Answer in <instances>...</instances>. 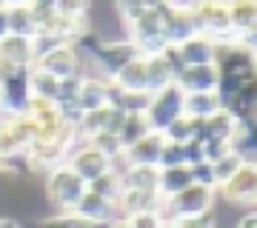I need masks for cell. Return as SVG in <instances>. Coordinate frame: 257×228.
Masks as SVG:
<instances>
[{
  "mask_svg": "<svg viewBox=\"0 0 257 228\" xmlns=\"http://www.w3.org/2000/svg\"><path fill=\"white\" fill-rule=\"evenodd\" d=\"M186 6L197 23V32L209 37L217 49L240 46V32L231 29L229 20V0H186Z\"/></svg>",
  "mask_w": 257,
  "mask_h": 228,
  "instance_id": "6da1fadb",
  "label": "cell"
},
{
  "mask_svg": "<svg viewBox=\"0 0 257 228\" xmlns=\"http://www.w3.org/2000/svg\"><path fill=\"white\" fill-rule=\"evenodd\" d=\"M214 200H217V191L214 188H206V185H197L192 182L189 188L172 194L163 200V219H192V217H206L214 211Z\"/></svg>",
  "mask_w": 257,
  "mask_h": 228,
  "instance_id": "7a4b0ae2",
  "label": "cell"
},
{
  "mask_svg": "<svg viewBox=\"0 0 257 228\" xmlns=\"http://www.w3.org/2000/svg\"><path fill=\"white\" fill-rule=\"evenodd\" d=\"M126 26V40L135 43L140 55H160L163 49H169V40L163 35V23H160V15L155 9H143L138 12L135 18L123 20Z\"/></svg>",
  "mask_w": 257,
  "mask_h": 228,
  "instance_id": "3957f363",
  "label": "cell"
},
{
  "mask_svg": "<svg viewBox=\"0 0 257 228\" xmlns=\"http://www.w3.org/2000/svg\"><path fill=\"white\" fill-rule=\"evenodd\" d=\"M43 177H46V185H43V188H46V200L52 202L57 211H74L77 200H80L83 191H86V180L77 177L66 163L52 168V171L43 174Z\"/></svg>",
  "mask_w": 257,
  "mask_h": 228,
  "instance_id": "277c9868",
  "label": "cell"
},
{
  "mask_svg": "<svg viewBox=\"0 0 257 228\" xmlns=\"http://www.w3.org/2000/svg\"><path fill=\"white\" fill-rule=\"evenodd\" d=\"M135 57H140V52L135 49V43H128L126 37H123V40L103 37L100 46L94 49V55L89 57V60H83V63H92V69H97L94 74H100V77L111 80V77H114L128 60H135Z\"/></svg>",
  "mask_w": 257,
  "mask_h": 228,
  "instance_id": "5b68a950",
  "label": "cell"
},
{
  "mask_svg": "<svg viewBox=\"0 0 257 228\" xmlns=\"http://www.w3.org/2000/svg\"><path fill=\"white\" fill-rule=\"evenodd\" d=\"M69 143L60 140H49V137H37L23 148V160H26V171L29 174H49L52 168L66 163L69 157Z\"/></svg>",
  "mask_w": 257,
  "mask_h": 228,
  "instance_id": "8992f818",
  "label": "cell"
},
{
  "mask_svg": "<svg viewBox=\"0 0 257 228\" xmlns=\"http://www.w3.org/2000/svg\"><path fill=\"white\" fill-rule=\"evenodd\" d=\"M183 97H186V91L180 89V86H175V83L152 94L149 109H146L152 131H160V134H163V128L169 126L172 120H177L183 114Z\"/></svg>",
  "mask_w": 257,
  "mask_h": 228,
  "instance_id": "52a82bcc",
  "label": "cell"
},
{
  "mask_svg": "<svg viewBox=\"0 0 257 228\" xmlns=\"http://www.w3.org/2000/svg\"><path fill=\"white\" fill-rule=\"evenodd\" d=\"M66 165H69V168H72L77 177H83L86 182H92L94 177H100L103 171H109V168H111V160L103 154V151H97L92 143H86V140H77V143L69 148Z\"/></svg>",
  "mask_w": 257,
  "mask_h": 228,
  "instance_id": "ba28073f",
  "label": "cell"
},
{
  "mask_svg": "<svg viewBox=\"0 0 257 228\" xmlns=\"http://www.w3.org/2000/svg\"><path fill=\"white\" fill-rule=\"evenodd\" d=\"M217 194H220L226 202H231V205H243V208L254 205V197H257V171H254V165H248V163L240 165V171L223 182L220 188H217Z\"/></svg>",
  "mask_w": 257,
  "mask_h": 228,
  "instance_id": "9c48e42d",
  "label": "cell"
},
{
  "mask_svg": "<svg viewBox=\"0 0 257 228\" xmlns=\"http://www.w3.org/2000/svg\"><path fill=\"white\" fill-rule=\"evenodd\" d=\"M32 63H35L32 37L12 35V32L0 37V66L3 69H29Z\"/></svg>",
  "mask_w": 257,
  "mask_h": 228,
  "instance_id": "30bf717a",
  "label": "cell"
},
{
  "mask_svg": "<svg viewBox=\"0 0 257 228\" xmlns=\"http://www.w3.org/2000/svg\"><path fill=\"white\" fill-rule=\"evenodd\" d=\"M175 86L186 94H197V91H217V66L203 63V66H183L175 74Z\"/></svg>",
  "mask_w": 257,
  "mask_h": 228,
  "instance_id": "8fae6325",
  "label": "cell"
},
{
  "mask_svg": "<svg viewBox=\"0 0 257 228\" xmlns=\"http://www.w3.org/2000/svg\"><path fill=\"white\" fill-rule=\"evenodd\" d=\"M32 66H37V69H43V72L55 74V77H69V74L74 72H83V60L80 55H77V49H74L72 43L69 46H60V49H55V52H49V55L37 57Z\"/></svg>",
  "mask_w": 257,
  "mask_h": 228,
  "instance_id": "7c38bea8",
  "label": "cell"
},
{
  "mask_svg": "<svg viewBox=\"0 0 257 228\" xmlns=\"http://www.w3.org/2000/svg\"><path fill=\"white\" fill-rule=\"evenodd\" d=\"M74 103H77L83 111H92V109H103V106H109V80H106V77H100V74L83 72V80H80V86H77Z\"/></svg>",
  "mask_w": 257,
  "mask_h": 228,
  "instance_id": "4fadbf2b",
  "label": "cell"
},
{
  "mask_svg": "<svg viewBox=\"0 0 257 228\" xmlns=\"http://www.w3.org/2000/svg\"><path fill=\"white\" fill-rule=\"evenodd\" d=\"M163 134L149 131L146 137L135 140L132 146L123 148V163L126 165H157L160 163V148H163Z\"/></svg>",
  "mask_w": 257,
  "mask_h": 228,
  "instance_id": "5bb4252c",
  "label": "cell"
},
{
  "mask_svg": "<svg viewBox=\"0 0 257 228\" xmlns=\"http://www.w3.org/2000/svg\"><path fill=\"white\" fill-rule=\"evenodd\" d=\"M163 208V197L155 188H123L117 197V214L120 217H132L140 211H160Z\"/></svg>",
  "mask_w": 257,
  "mask_h": 228,
  "instance_id": "9a60e30c",
  "label": "cell"
},
{
  "mask_svg": "<svg viewBox=\"0 0 257 228\" xmlns=\"http://www.w3.org/2000/svg\"><path fill=\"white\" fill-rule=\"evenodd\" d=\"M74 214L83 219H89V222H94V225H106V222H111L114 217H120L117 214V205L111 200H106V197H100V194L94 191H83V197L77 200V205H74Z\"/></svg>",
  "mask_w": 257,
  "mask_h": 228,
  "instance_id": "2e32d148",
  "label": "cell"
},
{
  "mask_svg": "<svg viewBox=\"0 0 257 228\" xmlns=\"http://www.w3.org/2000/svg\"><path fill=\"white\" fill-rule=\"evenodd\" d=\"M177 52H180V60L186 66H203V63H214L217 60V46L211 43L206 35H194L189 40L177 46Z\"/></svg>",
  "mask_w": 257,
  "mask_h": 228,
  "instance_id": "e0dca14e",
  "label": "cell"
},
{
  "mask_svg": "<svg viewBox=\"0 0 257 228\" xmlns=\"http://www.w3.org/2000/svg\"><path fill=\"white\" fill-rule=\"evenodd\" d=\"M194 182L192 168L189 165H166V168H157V194L160 197H172V194L183 191Z\"/></svg>",
  "mask_w": 257,
  "mask_h": 228,
  "instance_id": "ac0fdd59",
  "label": "cell"
},
{
  "mask_svg": "<svg viewBox=\"0 0 257 228\" xmlns=\"http://www.w3.org/2000/svg\"><path fill=\"white\" fill-rule=\"evenodd\" d=\"M109 83L117 86L120 91H146V57L140 55L135 60H128Z\"/></svg>",
  "mask_w": 257,
  "mask_h": 228,
  "instance_id": "d6986e66",
  "label": "cell"
},
{
  "mask_svg": "<svg viewBox=\"0 0 257 228\" xmlns=\"http://www.w3.org/2000/svg\"><path fill=\"white\" fill-rule=\"evenodd\" d=\"M143 57H146V91L149 94H155V91L175 83V72H172L169 60L163 57V52L160 55H143Z\"/></svg>",
  "mask_w": 257,
  "mask_h": 228,
  "instance_id": "ffe728a7",
  "label": "cell"
},
{
  "mask_svg": "<svg viewBox=\"0 0 257 228\" xmlns=\"http://www.w3.org/2000/svg\"><path fill=\"white\" fill-rule=\"evenodd\" d=\"M217 109H223V100L217 91H197V94L183 97V114H189V117H211Z\"/></svg>",
  "mask_w": 257,
  "mask_h": 228,
  "instance_id": "44dd1931",
  "label": "cell"
},
{
  "mask_svg": "<svg viewBox=\"0 0 257 228\" xmlns=\"http://www.w3.org/2000/svg\"><path fill=\"white\" fill-rule=\"evenodd\" d=\"M123 188H155L157 191V165H117Z\"/></svg>",
  "mask_w": 257,
  "mask_h": 228,
  "instance_id": "7402d4cb",
  "label": "cell"
},
{
  "mask_svg": "<svg viewBox=\"0 0 257 228\" xmlns=\"http://www.w3.org/2000/svg\"><path fill=\"white\" fill-rule=\"evenodd\" d=\"M26 83H29V94H32V97H43V100H57L60 77H55V74L43 72V69H37V66H29Z\"/></svg>",
  "mask_w": 257,
  "mask_h": 228,
  "instance_id": "603a6c76",
  "label": "cell"
},
{
  "mask_svg": "<svg viewBox=\"0 0 257 228\" xmlns=\"http://www.w3.org/2000/svg\"><path fill=\"white\" fill-rule=\"evenodd\" d=\"M229 20H231V29L240 32V35L254 32L257 3L254 0H229Z\"/></svg>",
  "mask_w": 257,
  "mask_h": 228,
  "instance_id": "cb8c5ba5",
  "label": "cell"
},
{
  "mask_svg": "<svg viewBox=\"0 0 257 228\" xmlns=\"http://www.w3.org/2000/svg\"><path fill=\"white\" fill-rule=\"evenodd\" d=\"M149 131H152V126H149V117L146 111H128L126 117H123V126H120L117 137H120V146L126 148L132 146L135 140H140V137H146Z\"/></svg>",
  "mask_w": 257,
  "mask_h": 228,
  "instance_id": "d4e9b609",
  "label": "cell"
},
{
  "mask_svg": "<svg viewBox=\"0 0 257 228\" xmlns=\"http://www.w3.org/2000/svg\"><path fill=\"white\" fill-rule=\"evenodd\" d=\"M197 131H200V120L189 117V114H180L177 120H172V123L163 128V140H172V143H189V140H197Z\"/></svg>",
  "mask_w": 257,
  "mask_h": 228,
  "instance_id": "484cf974",
  "label": "cell"
},
{
  "mask_svg": "<svg viewBox=\"0 0 257 228\" xmlns=\"http://www.w3.org/2000/svg\"><path fill=\"white\" fill-rule=\"evenodd\" d=\"M211 163V174H214V185L220 188L223 182L229 180V177H234V174L240 171V165H246L243 163V157L237 154V151H223V154H217L214 160H209Z\"/></svg>",
  "mask_w": 257,
  "mask_h": 228,
  "instance_id": "4316f807",
  "label": "cell"
},
{
  "mask_svg": "<svg viewBox=\"0 0 257 228\" xmlns=\"http://www.w3.org/2000/svg\"><path fill=\"white\" fill-rule=\"evenodd\" d=\"M86 188L94 191V194H100V197H106V200H111L114 205H117V197H120V191H123L120 171L117 168H109V171H103L100 177H94L92 182H86Z\"/></svg>",
  "mask_w": 257,
  "mask_h": 228,
  "instance_id": "83f0119b",
  "label": "cell"
},
{
  "mask_svg": "<svg viewBox=\"0 0 257 228\" xmlns=\"http://www.w3.org/2000/svg\"><path fill=\"white\" fill-rule=\"evenodd\" d=\"M6 18H9V32L12 35H23V37H32L37 32V23L32 18L29 6H6Z\"/></svg>",
  "mask_w": 257,
  "mask_h": 228,
  "instance_id": "f1b7e54d",
  "label": "cell"
},
{
  "mask_svg": "<svg viewBox=\"0 0 257 228\" xmlns=\"http://www.w3.org/2000/svg\"><path fill=\"white\" fill-rule=\"evenodd\" d=\"M35 228H103V225H94L89 219L77 217L74 211H57L55 217H40L35 222Z\"/></svg>",
  "mask_w": 257,
  "mask_h": 228,
  "instance_id": "f546056e",
  "label": "cell"
},
{
  "mask_svg": "<svg viewBox=\"0 0 257 228\" xmlns=\"http://www.w3.org/2000/svg\"><path fill=\"white\" fill-rule=\"evenodd\" d=\"M86 143H92L97 151H103V154L109 157L111 163L117 160V157H123V146H120V137L111 134V131H97V134L92 137V140H86Z\"/></svg>",
  "mask_w": 257,
  "mask_h": 228,
  "instance_id": "4dcf8cb0",
  "label": "cell"
},
{
  "mask_svg": "<svg viewBox=\"0 0 257 228\" xmlns=\"http://www.w3.org/2000/svg\"><path fill=\"white\" fill-rule=\"evenodd\" d=\"M166 165H189L186 163V143L166 140L163 148H160V163H157V168H166Z\"/></svg>",
  "mask_w": 257,
  "mask_h": 228,
  "instance_id": "1f68e13d",
  "label": "cell"
},
{
  "mask_svg": "<svg viewBox=\"0 0 257 228\" xmlns=\"http://www.w3.org/2000/svg\"><path fill=\"white\" fill-rule=\"evenodd\" d=\"M126 219L132 228H160L163 225V214L160 211H140V214H132Z\"/></svg>",
  "mask_w": 257,
  "mask_h": 228,
  "instance_id": "d6a6232c",
  "label": "cell"
},
{
  "mask_svg": "<svg viewBox=\"0 0 257 228\" xmlns=\"http://www.w3.org/2000/svg\"><path fill=\"white\" fill-rule=\"evenodd\" d=\"M192 177L197 185H206V188H214L217 191V185H214V174H211V163L209 160H200V163H192Z\"/></svg>",
  "mask_w": 257,
  "mask_h": 228,
  "instance_id": "836d02e7",
  "label": "cell"
},
{
  "mask_svg": "<svg viewBox=\"0 0 257 228\" xmlns=\"http://www.w3.org/2000/svg\"><path fill=\"white\" fill-rule=\"evenodd\" d=\"M172 228H217L214 217L206 214V217H192V219H166Z\"/></svg>",
  "mask_w": 257,
  "mask_h": 228,
  "instance_id": "e575fe53",
  "label": "cell"
},
{
  "mask_svg": "<svg viewBox=\"0 0 257 228\" xmlns=\"http://www.w3.org/2000/svg\"><path fill=\"white\" fill-rule=\"evenodd\" d=\"M237 228H257V214H254V208H251V211H246V214L240 217Z\"/></svg>",
  "mask_w": 257,
  "mask_h": 228,
  "instance_id": "d590c367",
  "label": "cell"
},
{
  "mask_svg": "<svg viewBox=\"0 0 257 228\" xmlns=\"http://www.w3.org/2000/svg\"><path fill=\"white\" fill-rule=\"evenodd\" d=\"M0 228H23V222L15 217H0Z\"/></svg>",
  "mask_w": 257,
  "mask_h": 228,
  "instance_id": "8d00e7d4",
  "label": "cell"
},
{
  "mask_svg": "<svg viewBox=\"0 0 257 228\" xmlns=\"http://www.w3.org/2000/svg\"><path fill=\"white\" fill-rule=\"evenodd\" d=\"M103 228H132V225H128V219H126V217H114L111 222H106Z\"/></svg>",
  "mask_w": 257,
  "mask_h": 228,
  "instance_id": "74e56055",
  "label": "cell"
},
{
  "mask_svg": "<svg viewBox=\"0 0 257 228\" xmlns=\"http://www.w3.org/2000/svg\"><path fill=\"white\" fill-rule=\"evenodd\" d=\"M9 35V18H6V9L0 12V37Z\"/></svg>",
  "mask_w": 257,
  "mask_h": 228,
  "instance_id": "f35d334b",
  "label": "cell"
},
{
  "mask_svg": "<svg viewBox=\"0 0 257 228\" xmlns=\"http://www.w3.org/2000/svg\"><path fill=\"white\" fill-rule=\"evenodd\" d=\"M3 3H6V6H23L26 0H3Z\"/></svg>",
  "mask_w": 257,
  "mask_h": 228,
  "instance_id": "ab89813d",
  "label": "cell"
},
{
  "mask_svg": "<svg viewBox=\"0 0 257 228\" xmlns=\"http://www.w3.org/2000/svg\"><path fill=\"white\" fill-rule=\"evenodd\" d=\"M160 228H172V225H169V222H166V219H163V225H160Z\"/></svg>",
  "mask_w": 257,
  "mask_h": 228,
  "instance_id": "60d3db41",
  "label": "cell"
},
{
  "mask_svg": "<svg viewBox=\"0 0 257 228\" xmlns=\"http://www.w3.org/2000/svg\"><path fill=\"white\" fill-rule=\"evenodd\" d=\"M3 9H6V3H3V0H0V12H3Z\"/></svg>",
  "mask_w": 257,
  "mask_h": 228,
  "instance_id": "b9f144b4",
  "label": "cell"
},
{
  "mask_svg": "<svg viewBox=\"0 0 257 228\" xmlns=\"http://www.w3.org/2000/svg\"><path fill=\"white\" fill-rule=\"evenodd\" d=\"M0 80H3V66H0Z\"/></svg>",
  "mask_w": 257,
  "mask_h": 228,
  "instance_id": "7bdbcfd3",
  "label": "cell"
}]
</instances>
